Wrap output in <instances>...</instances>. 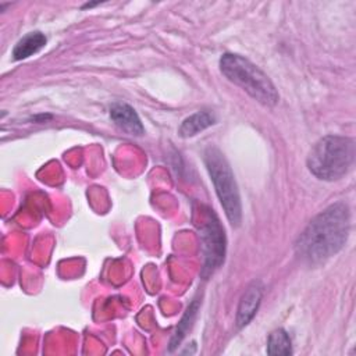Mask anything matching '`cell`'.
Listing matches in <instances>:
<instances>
[{"label":"cell","mask_w":356,"mask_h":356,"mask_svg":"<svg viewBox=\"0 0 356 356\" xmlns=\"http://www.w3.org/2000/svg\"><path fill=\"white\" fill-rule=\"evenodd\" d=\"M202 211V222L199 225V236L203 253L202 277L207 278L224 263L225 234L218 217L211 209L203 207Z\"/></svg>","instance_id":"5"},{"label":"cell","mask_w":356,"mask_h":356,"mask_svg":"<svg viewBox=\"0 0 356 356\" xmlns=\"http://www.w3.org/2000/svg\"><path fill=\"white\" fill-rule=\"evenodd\" d=\"M355 161V140L327 135L317 140L307 156V168L318 179L337 181L348 174Z\"/></svg>","instance_id":"2"},{"label":"cell","mask_w":356,"mask_h":356,"mask_svg":"<svg viewBox=\"0 0 356 356\" xmlns=\"http://www.w3.org/2000/svg\"><path fill=\"white\" fill-rule=\"evenodd\" d=\"M110 117L114 124L128 135L140 136L145 132L139 115L127 103H114L110 107Z\"/></svg>","instance_id":"7"},{"label":"cell","mask_w":356,"mask_h":356,"mask_svg":"<svg viewBox=\"0 0 356 356\" xmlns=\"http://www.w3.org/2000/svg\"><path fill=\"white\" fill-rule=\"evenodd\" d=\"M197 309H199V300L197 299H193V302L188 306L185 314L182 316L175 332H174V337L171 339V343H170V349H174L181 341L182 338L185 337V334L188 332V330L191 328L193 320H195V316L197 313Z\"/></svg>","instance_id":"11"},{"label":"cell","mask_w":356,"mask_h":356,"mask_svg":"<svg viewBox=\"0 0 356 356\" xmlns=\"http://www.w3.org/2000/svg\"><path fill=\"white\" fill-rule=\"evenodd\" d=\"M203 160L228 221L231 222V225L238 227L242 220L241 196L234 172L227 159L220 152V149H217L216 146H209L204 150Z\"/></svg>","instance_id":"4"},{"label":"cell","mask_w":356,"mask_h":356,"mask_svg":"<svg viewBox=\"0 0 356 356\" xmlns=\"http://www.w3.org/2000/svg\"><path fill=\"white\" fill-rule=\"evenodd\" d=\"M214 124H216L214 113H211L210 110H200V111H196L192 115L186 117L182 121V124L178 129V134L182 138H191Z\"/></svg>","instance_id":"8"},{"label":"cell","mask_w":356,"mask_h":356,"mask_svg":"<svg viewBox=\"0 0 356 356\" xmlns=\"http://www.w3.org/2000/svg\"><path fill=\"white\" fill-rule=\"evenodd\" d=\"M47 39L46 36L39 32H29L25 36H22L13 49V58L14 60H24L31 57L32 54H36L40 49L44 47Z\"/></svg>","instance_id":"9"},{"label":"cell","mask_w":356,"mask_h":356,"mask_svg":"<svg viewBox=\"0 0 356 356\" xmlns=\"http://www.w3.org/2000/svg\"><path fill=\"white\" fill-rule=\"evenodd\" d=\"M267 353L268 355H291L292 353L291 338L285 330L278 328L268 335Z\"/></svg>","instance_id":"10"},{"label":"cell","mask_w":356,"mask_h":356,"mask_svg":"<svg viewBox=\"0 0 356 356\" xmlns=\"http://www.w3.org/2000/svg\"><path fill=\"white\" fill-rule=\"evenodd\" d=\"M349 229V207L337 202L307 224L295 242V252L307 264H321L343 248Z\"/></svg>","instance_id":"1"},{"label":"cell","mask_w":356,"mask_h":356,"mask_svg":"<svg viewBox=\"0 0 356 356\" xmlns=\"http://www.w3.org/2000/svg\"><path fill=\"white\" fill-rule=\"evenodd\" d=\"M263 296V285L260 281H253L245 289L241 296L238 310H236V325L239 328L248 325L250 320L254 317L259 305Z\"/></svg>","instance_id":"6"},{"label":"cell","mask_w":356,"mask_h":356,"mask_svg":"<svg viewBox=\"0 0 356 356\" xmlns=\"http://www.w3.org/2000/svg\"><path fill=\"white\" fill-rule=\"evenodd\" d=\"M220 71L229 82L243 89L260 104L270 107L278 103L280 95L271 79L248 58L224 53L220 58Z\"/></svg>","instance_id":"3"}]
</instances>
